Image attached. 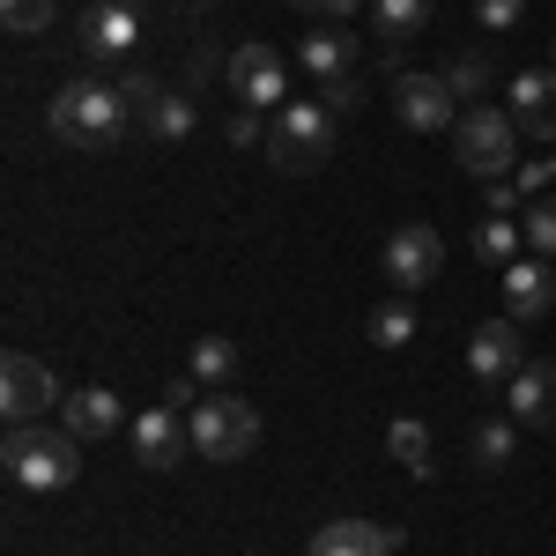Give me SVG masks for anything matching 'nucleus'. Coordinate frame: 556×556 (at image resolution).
<instances>
[{
    "label": "nucleus",
    "instance_id": "obj_1",
    "mask_svg": "<svg viewBox=\"0 0 556 556\" xmlns=\"http://www.w3.org/2000/svg\"><path fill=\"white\" fill-rule=\"evenodd\" d=\"M0 468H8L15 490H38V497L75 490V482H83V438H75L67 424H8Z\"/></svg>",
    "mask_w": 556,
    "mask_h": 556
},
{
    "label": "nucleus",
    "instance_id": "obj_2",
    "mask_svg": "<svg viewBox=\"0 0 556 556\" xmlns=\"http://www.w3.org/2000/svg\"><path fill=\"white\" fill-rule=\"evenodd\" d=\"M127 89L119 83H67L52 104H45V119H52V134L67 141V149H119V134H127Z\"/></svg>",
    "mask_w": 556,
    "mask_h": 556
},
{
    "label": "nucleus",
    "instance_id": "obj_3",
    "mask_svg": "<svg viewBox=\"0 0 556 556\" xmlns=\"http://www.w3.org/2000/svg\"><path fill=\"white\" fill-rule=\"evenodd\" d=\"M453 156H460V172L482 178V186H497V178L519 172V127L505 104H475L453 119Z\"/></svg>",
    "mask_w": 556,
    "mask_h": 556
},
{
    "label": "nucleus",
    "instance_id": "obj_4",
    "mask_svg": "<svg viewBox=\"0 0 556 556\" xmlns=\"http://www.w3.org/2000/svg\"><path fill=\"white\" fill-rule=\"evenodd\" d=\"M334 127H342V119H334L319 97H312V104L290 97V104L275 112V127H267V164H282V172H298V178L319 172V164L334 156Z\"/></svg>",
    "mask_w": 556,
    "mask_h": 556
},
{
    "label": "nucleus",
    "instance_id": "obj_5",
    "mask_svg": "<svg viewBox=\"0 0 556 556\" xmlns=\"http://www.w3.org/2000/svg\"><path fill=\"white\" fill-rule=\"evenodd\" d=\"M186 430H193V453L215 460V468H230V460H245L260 445V416L245 401H230V393H208V401H193L186 408Z\"/></svg>",
    "mask_w": 556,
    "mask_h": 556
},
{
    "label": "nucleus",
    "instance_id": "obj_6",
    "mask_svg": "<svg viewBox=\"0 0 556 556\" xmlns=\"http://www.w3.org/2000/svg\"><path fill=\"white\" fill-rule=\"evenodd\" d=\"M223 89H230L245 112H282V104H290V60H282L275 45L245 38L223 60Z\"/></svg>",
    "mask_w": 556,
    "mask_h": 556
},
{
    "label": "nucleus",
    "instance_id": "obj_7",
    "mask_svg": "<svg viewBox=\"0 0 556 556\" xmlns=\"http://www.w3.org/2000/svg\"><path fill=\"white\" fill-rule=\"evenodd\" d=\"M60 408H67V393L52 379V364L15 349V356L0 364V416H8V424H45V416H60Z\"/></svg>",
    "mask_w": 556,
    "mask_h": 556
},
{
    "label": "nucleus",
    "instance_id": "obj_8",
    "mask_svg": "<svg viewBox=\"0 0 556 556\" xmlns=\"http://www.w3.org/2000/svg\"><path fill=\"white\" fill-rule=\"evenodd\" d=\"M438 267H445V238L430 230V223H401L393 238H386V282L408 298V290H424L438 282Z\"/></svg>",
    "mask_w": 556,
    "mask_h": 556
},
{
    "label": "nucleus",
    "instance_id": "obj_9",
    "mask_svg": "<svg viewBox=\"0 0 556 556\" xmlns=\"http://www.w3.org/2000/svg\"><path fill=\"white\" fill-rule=\"evenodd\" d=\"M453 83L445 75H393V112H401V127L408 134H445L453 127Z\"/></svg>",
    "mask_w": 556,
    "mask_h": 556
},
{
    "label": "nucleus",
    "instance_id": "obj_10",
    "mask_svg": "<svg viewBox=\"0 0 556 556\" xmlns=\"http://www.w3.org/2000/svg\"><path fill=\"white\" fill-rule=\"evenodd\" d=\"M527 364V349H519V319H482L468 334V371L482 386H513V371Z\"/></svg>",
    "mask_w": 556,
    "mask_h": 556
},
{
    "label": "nucleus",
    "instance_id": "obj_11",
    "mask_svg": "<svg viewBox=\"0 0 556 556\" xmlns=\"http://www.w3.org/2000/svg\"><path fill=\"white\" fill-rule=\"evenodd\" d=\"M127 438H134V460H141V468H178V453L193 445V430L178 424V408H172V401L141 408V416L127 424Z\"/></svg>",
    "mask_w": 556,
    "mask_h": 556
},
{
    "label": "nucleus",
    "instance_id": "obj_12",
    "mask_svg": "<svg viewBox=\"0 0 556 556\" xmlns=\"http://www.w3.org/2000/svg\"><path fill=\"white\" fill-rule=\"evenodd\" d=\"M134 45H141L134 0H89V15H83V52L89 60H127Z\"/></svg>",
    "mask_w": 556,
    "mask_h": 556
},
{
    "label": "nucleus",
    "instance_id": "obj_13",
    "mask_svg": "<svg viewBox=\"0 0 556 556\" xmlns=\"http://www.w3.org/2000/svg\"><path fill=\"white\" fill-rule=\"evenodd\" d=\"M513 127L534 141H556V67H519L513 75Z\"/></svg>",
    "mask_w": 556,
    "mask_h": 556
},
{
    "label": "nucleus",
    "instance_id": "obj_14",
    "mask_svg": "<svg viewBox=\"0 0 556 556\" xmlns=\"http://www.w3.org/2000/svg\"><path fill=\"white\" fill-rule=\"evenodd\" d=\"M393 549H401V534L379 519H327L304 556H393Z\"/></svg>",
    "mask_w": 556,
    "mask_h": 556
},
{
    "label": "nucleus",
    "instance_id": "obj_15",
    "mask_svg": "<svg viewBox=\"0 0 556 556\" xmlns=\"http://www.w3.org/2000/svg\"><path fill=\"white\" fill-rule=\"evenodd\" d=\"M549 304H556L549 260H542V253H534V260H513V267H505V319H519V327H527V319H542Z\"/></svg>",
    "mask_w": 556,
    "mask_h": 556
},
{
    "label": "nucleus",
    "instance_id": "obj_16",
    "mask_svg": "<svg viewBox=\"0 0 556 556\" xmlns=\"http://www.w3.org/2000/svg\"><path fill=\"white\" fill-rule=\"evenodd\" d=\"M505 401H513V424L549 430L556 424V364H519L513 386H505Z\"/></svg>",
    "mask_w": 556,
    "mask_h": 556
},
{
    "label": "nucleus",
    "instance_id": "obj_17",
    "mask_svg": "<svg viewBox=\"0 0 556 556\" xmlns=\"http://www.w3.org/2000/svg\"><path fill=\"white\" fill-rule=\"evenodd\" d=\"M119 416H127V408H119V393H112V386H83V393H67V408H60V424L75 430L83 445L112 438V430H119Z\"/></svg>",
    "mask_w": 556,
    "mask_h": 556
},
{
    "label": "nucleus",
    "instance_id": "obj_18",
    "mask_svg": "<svg viewBox=\"0 0 556 556\" xmlns=\"http://www.w3.org/2000/svg\"><path fill=\"white\" fill-rule=\"evenodd\" d=\"M349 60H356V38L334 30V23H327V30H312V38H298V67H312L319 83H327V75H349Z\"/></svg>",
    "mask_w": 556,
    "mask_h": 556
},
{
    "label": "nucleus",
    "instance_id": "obj_19",
    "mask_svg": "<svg viewBox=\"0 0 556 556\" xmlns=\"http://www.w3.org/2000/svg\"><path fill=\"white\" fill-rule=\"evenodd\" d=\"M513 453H519V424H513V416H490V424H475V438H468V460H475L482 475L513 468Z\"/></svg>",
    "mask_w": 556,
    "mask_h": 556
},
{
    "label": "nucleus",
    "instance_id": "obj_20",
    "mask_svg": "<svg viewBox=\"0 0 556 556\" xmlns=\"http://www.w3.org/2000/svg\"><path fill=\"white\" fill-rule=\"evenodd\" d=\"M430 23V0H371V30L379 45H408Z\"/></svg>",
    "mask_w": 556,
    "mask_h": 556
},
{
    "label": "nucleus",
    "instance_id": "obj_21",
    "mask_svg": "<svg viewBox=\"0 0 556 556\" xmlns=\"http://www.w3.org/2000/svg\"><path fill=\"white\" fill-rule=\"evenodd\" d=\"M519 245H527V230H519L513 215H482V230H475V253L490 260V267H513Z\"/></svg>",
    "mask_w": 556,
    "mask_h": 556
},
{
    "label": "nucleus",
    "instance_id": "obj_22",
    "mask_svg": "<svg viewBox=\"0 0 556 556\" xmlns=\"http://www.w3.org/2000/svg\"><path fill=\"white\" fill-rule=\"evenodd\" d=\"M141 127L156 134V141H186V134H193V104H186V97H149V104H141Z\"/></svg>",
    "mask_w": 556,
    "mask_h": 556
},
{
    "label": "nucleus",
    "instance_id": "obj_23",
    "mask_svg": "<svg viewBox=\"0 0 556 556\" xmlns=\"http://www.w3.org/2000/svg\"><path fill=\"white\" fill-rule=\"evenodd\" d=\"M386 453H393L408 475H430V430L416 424V416H401V424L386 430Z\"/></svg>",
    "mask_w": 556,
    "mask_h": 556
},
{
    "label": "nucleus",
    "instance_id": "obj_24",
    "mask_svg": "<svg viewBox=\"0 0 556 556\" xmlns=\"http://www.w3.org/2000/svg\"><path fill=\"white\" fill-rule=\"evenodd\" d=\"M371 342L379 349H408L416 342V312H408V298H386L379 312H371Z\"/></svg>",
    "mask_w": 556,
    "mask_h": 556
},
{
    "label": "nucleus",
    "instance_id": "obj_25",
    "mask_svg": "<svg viewBox=\"0 0 556 556\" xmlns=\"http://www.w3.org/2000/svg\"><path fill=\"white\" fill-rule=\"evenodd\" d=\"M519 230H527V245L542 260H556V193H534V201L519 208Z\"/></svg>",
    "mask_w": 556,
    "mask_h": 556
},
{
    "label": "nucleus",
    "instance_id": "obj_26",
    "mask_svg": "<svg viewBox=\"0 0 556 556\" xmlns=\"http://www.w3.org/2000/svg\"><path fill=\"white\" fill-rule=\"evenodd\" d=\"M230 371H238V349L223 342V334H208V342H193V379H201V386H223Z\"/></svg>",
    "mask_w": 556,
    "mask_h": 556
},
{
    "label": "nucleus",
    "instance_id": "obj_27",
    "mask_svg": "<svg viewBox=\"0 0 556 556\" xmlns=\"http://www.w3.org/2000/svg\"><path fill=\"white\" fill-rule=\"evenodd\" d=\"M52 15H60V0H0V23L23 30V38L30 30H52Z\"/></svg>",
    "mask_w": 556,
    "mask_h": 556
},
{
    "label": "nucleus",
    "instance_id": "obj_28",
    "mask_svg": "<svg viewBox=\"0 0 556 556\" xmlns=\"http://www.w3.org/2000/svg\"><path fill=\"white\" fill-rule=\"evenodd\" d=\"M445 83H453V97H482V83H490V60H482V52H460V60L445 67Z\"/></svg>",
    "mask_w": 556,
    "mask_h": 556
},
{
    "label": "nucleus",
    "instance_id": "obj_29",
    "mask_svg": "<svg viewBox=\"0 0 556 556\" xmlns=\"http://www.w3.org/2000/svg\"><path fill=\"white\" fill-rule=\"evenodd\" d=\"M319 104H327L334 119H349V112L364 104V83H356V75H327V83H319Z\"/></svg>",
    "mask_w": 556,
    "mask_h": 556
},
{
    "label": "nucleus",
    "instance_id": "obj_30",
    "mask_svg": "<svg viewBox=\"0 0 556 556\" xmlns=\"http://www.w3.org/2000/svg\"><path fill=\"white\" fill-rule=\"evenodd\" d=\"M519 15H527V0H475V23L497 38V30H519Z\"/></svg>",
    "mask_w": 556,
    "mask_h": 556
},
{
    "label": "nucleus",
    "instance_id": "obj_31",
    "mask_svg": "<svg viewBox=\"0 0 556 556\" xmlns=\"http://www.w3.org/2000/svg\"><path fill=\"white\" fill-rule=\"evenodd\" d=\"M290 8H298V15H327V23H349V15H356L364 0H290Z\"/></svg>",
    "mask_w": 556,
    "mask_h": 556
},
{
    "label": "nucleus",
    "instance_id": "obj_32",
    "mask_svg": "<svg viewBox=\"0 0 556 556\" xmlns=\"http://www.w3.org/2000/svg\"><path fill=\"white\" fill-rule=\"evenodd\" d=\"M549 178H556V156H542V164H519V193L534 201V193H549Z\"/></svg>",
    "mask_w": 556,
    "mask_h": 556
},
{
    "label": "nucleus",
    "instance_id": "obj_33",
    "mask_svg": "<svg viewBox=\"0 0 556 556\" xmlns=\"http://www.w3.org/2000/svg\"><path fill=\"white\" fill-rule=\"evenodd\" d=\"M230 141L253 149V141H260V112H238V119H230Z\"/></svg>",
    "mask_w": 556,
    "mask_h": 556
},
{
    "label": "nucleus",
    "instance_id": "obj_34",
    "mask_svg": "<svg viewBox=\"0 0 556 556\" xmlns=\"http://www.w3.org/2000/svg\"><path fill=\"white\" fill-rule=\"evenodd\" d=\"M164 401H172V408H193V401H201V379H172V386H164Z\"/></svg>",
    "mask_w": 556,
    "mask_h": 556
}]
</instances>
